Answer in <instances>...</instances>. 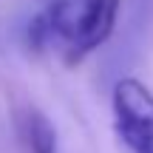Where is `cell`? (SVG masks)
<instances>
[{
	"label": "cell",
	"instance_id": "cell-1",
	"mask_svg": "<svg viewBox=\"0 0 153 153\" xmlns=\"http://www.w3.org/2000/svg\"><path fill=\"white\" fill-rule=\"evenodd\" d=\"M122 0H54L34 17L28 37L40 51H54L68 65L97 51L116 26Z\"/></svg>",
	"mask_w": 153,
	"mask_h": 153
},
{
	"label": "cell",
	"instance_id": "cell-3",
	"mask_svg": "<svg viewBox=\"0 0 153 153\" xmlns=\"http://www.w3.org/2000/svg\"><path fill=\"white\" fill-rule=\"evenodd\" d=\"M26 136L31 145V153H57V136L48 119L40 114H28L26 119Z\"/></svg>",
	"mask_w": 153,
	"mask_h": 153
},
{
	"label": "cell",
	"instance_id": "cell-2",
	"mask_svg": "<svg viewBox=\"0 0 153 153\" xmlns=\"http://www.w3.org/2000/svg\"><path fill=\"white\" fill-rule=\"evenodd\" d=\"M114 128L131 153H153V91L133 76L114 85Z\"/></svg>",
	"mask_w": 153,
	"mask_h": 153
}]
</instances>
